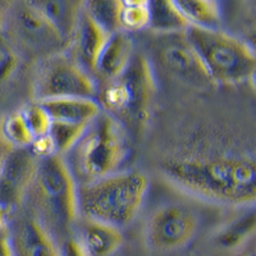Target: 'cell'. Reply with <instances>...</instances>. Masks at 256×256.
Masks as SVG:
<instances>
[{
	"label": "cell",
	"instance_id": "cell-32",
	"mask_svg": "<svg viewBox=\"0 0 256 256\" xmlns=\"http://www.w3.org/2000/svg\"><path fill=\"white\" fill-rule=\"evenodd\" d=\"M8 6H9V2H6V0H0V31H2V26H3V20H4V14H6Z\"/></svg>",
	"mask_w": 256,
	"mask_h": 256
},
{
	"label": "cell",
	"instance_id": "cell-9",
	"mask_svg": "<svg viewBox=\"0 0 256 256\" xmlns=\"http://www.w3.org/2000/svg\"><path fill=\"white\" fill-rule=\"evenodd\" d=\"M198 216L182 204L158 208L146 223V242L152 250L169 252L186 248L198 230Z\"/></svg>",
	"mask_w": 256,
	"mask_h": 256
},
{
	"label": "cell",
	"instance_id": "cell-16",
	"mask_svg": "<svg viewBox=\"0 0 256 256\" xmlns=\"http://www.w3.org/2000/svg\"><path fill=\"white\" fill-rule=\"evenodd\" d=\"M45 109L52 120L88 124L102 113V106L95 99L62 98L36 102Z\"/></svg>",
	"mask_w": 256,
	"mask_h": 256
},
{
	"label": "cell",
	"instance_id": "cell-30",
	"mask_svg": "<svg viewBox=\"0 0 256 256\" xmlns=\"http://www.w3.org/2000/svg\"><path fill=\"white\" fill-rule=\"evenodd\" d=\"M0 256H13L10 246H9L8 237H6V232L0 236Z\"/></svg>",
	"mask_w": 256,
	"mask_h": 256
},
{
	"label": "cell",
	"instance_id": "cell-28",
	"mask_svg": "<svg viewBox=\"0 0 256 256\" xmlns=\"http://www.w3.org/2000/svg\"><path fill=\"white\" fill-rule=\"evenodd\" d=\"M59 255L60 256H88L84 252L82 244L77 240V237H67L63 240L60 248H59Z\"/></svg>",
	"mask_w": 256,
	"mask_h": 256
},
{
	"label": "cell",
	"instance_id": "cell-17",
	"mask_svg": "<svg viewBox=\"0 0 256 256\" xmlns=\"http://www.w3.org/2000/svg\"><path fill=\"white\" fill-rule=\"evenodd\" d=\"M40 12L49 20L50 24L56 27L62 38L68 42L76 30L77 20L81 12L84 2L76 0H34Z\"/></svg>",
	"mask_w": 256,
	"mask_h": 256
},
{
	"label": "cell",
	"instance_id": "cell-24",
	"mask_svg": "<svg viewBox=\"0 0 256 256\" xmlns=\"http://www.w3.org/2000/svg\"><path fill=\"white\" fill-rule=\"evenodd\" d=\"M84 6L96 24L102 26L109 35L120 31L118 12L120 0H94L84 2Z\"/></svg>",
	"mask_w": 256,
	"mask_h": 256
},
{
	"label": "cell",
	"instance_id": "cell-23",
	"mask_svg": "<svg viewBox=\"0 0 256 256\" xmlns=\"http://www.w3.org/2000/svg\"><path fill=\"white\" fill-rule=\"evenodd\" d=\"M120 28L123 32H137L148 28V6L146 0H120Z\"/></svg>",
	"mask_w": 256,
	"mask_h": 256
},
{
	"label": "cell",
	"instance_id": "cell-4",
	"mask_svg": "<svg viewBox=\"0 0 256 256\" xmlns=\"http://www.w3.org/2000/svg\"><path fill=\"white\" fill-rule=\"evenodd\" d=\"M128 154L127 131L118 120L102 110L88 123L66 162L77 186H82L118 172Z\"/></svg>",
	"mask_w": 256,
	"mask_h": 256
},
{
	"label": "cell",
	"instance_id": "cell-33",
	"mask_svg": "<svg viewBox=\"0 0 256 256\" xmlns=\"http://www.w3.org/2000/svg\"><path fill=\"white\" fill-rule=\"evenodd\" d=\"M240 256H255V251L251 248V250H248V251H244V252H242Z\"/></svg>",
	"mask_w": 256,
	"mask_h": 256
},
{
	"label": "cell",
	"instance_id": "cell-19",
	"mask_svg": "<svg viewBox=\"0 0 256 256\" xmlns=\"http://www.w3.org/2000/svg\"><path fill=\"white\" fill-rule=\"evenodd\" d=\"M256 212L250 208L242 216L232 219L216 232V242L224 250H234L244 246L255 233Z\"/></svg>",
	"mask_w": 256,
	"mask_h": 256
},
{
	"label": "cell",
	"instance_id": "cell-18",
	"mask_svg": "<svg viewBox=\"0 0 256 256\" xmlns=\"http://www.w3.org/2000/svg\"><path fill=\"white\" fill-rule=\"evenodd\" d=\"M148 24L155 35L184 34L190 27L188 22L178 9L176 2L170 0H152L148 2Z\"/></svg>",
	"mask_w": 256,
	"mask_h": 256
},
{
	"label": "cell",
	"instance_id": "cell-31",
	"mask_svg": "<svg viewBox=\"0 0 256 256\" xmlns=\"http://www.w3.org/2000/svg\"><path fill=\"white\" fill-rule=\"evenodd\" d=\"M10 146L4 141V138L0 136V170H2V166H3L4 162H6V158L8 155V152H10Z\"/></svg>",
	"mask_w": 256,
	"mask_h": 256
},
{
	"label": "cell",
	"instance_id": "cell-3",
	"mask_svg": "<svg viewBox=\"0 0 256 256\" xmlns=\"http://www.w3.org/2000/svg\"><path fill=\"white\" fill-rule=\"evenodd\" d=\"M148 190V180L140 170H126L78 186V216L124 228L134 220Z\"/></svg>",
	"mask_w": 256,
	"mask_h": 256
},
{
	"label": "cell",
	"instance_id": "cell-14",
	"mask_svg": "<svg viewBox=\"0 0 256 256\" xmlns=\"http://www.w3.org/2000/svg\"><path fill=\"white\" fill-rule=\"evenodd\" d=\"M134 42L127 32L118 31L112 34L105 42L94 74L104 80L105 84L113 81L128 67L134 56Z\"/></svg>",
	"mask_w": 256,
	"mask_h": 256
},
{
	"label": "cell",
	"instance_id": "cell-25",
	"mask_svg": "<svg viewBox=\"0 0 256 256\" xmlns=\"http://www.w3.org/2000/svg\"><path fill=\"white\" fill-rule=\"evenodd\" d=\"M20 112H22V116H24L34 138L46 136L50 130L52 120L38 102H31L20 109Z\"/></svg>",
	"mask_w": 256,
	"mask_h": 256
},
{
	"label": "cell",
	"instance_id": "cell-29",
	"mask_svg": "<svg viewBox=\"0 0 256 256\" xmlns=\"http://www.w3.org/2000/svg\"><path fill=\"white\" fill-rule=\"evenodd\" d=\"M9 210L4 208L3 205H0V236L6 232V227H8L9 222Z\"/></svg>",
	"mask_w": 256,
	"mask_h": 256
},
{
	"label": "cell",
	"instance_id": "cell-21",
	"mask_svg": "<svg viewBox=\"0 0 256 256\" xmlns=\"http://www.w3.org/2000/svg\"><path fill=\"white\" fill-rule=\"evenodd\" d=\"M0 136L12 148H28L35 140L20 110L6 114L0 120Z\"/></svg>",
	"mask_w": 256,
	"mask_h": 256
},
{
	"label": "cell",
	"instance_id": "cell-7",
	"mask_svg": "<svg viewBox=\"0 0 256 256\" xmlns=\"http://www.w3.org/2000/svg\"><path fill=\"white\" fill-rule=\"evenodd\" d=\"M0 36L20 56L44 59L68 49L67 41L32 2H9Z\"/></svg>",
	"mask_w": 256,
	"mask_h": 256
},
{
	"label": "cell",
	"instance_id": "cell-8",
	"mask_svg": "<svg viewBox=\"0 0 256 256\" xmlns=\"http://www.w3.org/2000/svg\"><path fill=\"white\" fill-rule=\"evenodd\" d=\"M34 84L36 102L62 98L96 96V82L66 52H58L41 59Z\"/></svg>",
	"mask_w": 256,
	"mask_h": 256
},
{
	"label": "cell",
	"instance_id": "cell-12",
	"mask_svg": "<svg viewBox=\"0 0 256 256\" xmlns=\"http://www.w3.org/2000/svg\"><path fill=\"white\" fill-rule=\"evenodd\" d=\"M6 237L13 256H60L56 240L34 216L8 222Z\"/></svg>",
	"mask_w": 256,
	"mask_h": 256
},
{
	"label": "cell",
	"instance_id": "cell-2",
	"mask_svg": "<svg viewBox=\"0 0 256 256\" xmlns=\"http://www.w3.org/2000/svg\"><path fill=\"white\" fill-rule=\"evenodd\" d=\"M78 186L60 155L38 159L30 191L35 218L56 237H70L78 218ZM56 240V238H54Z\"/></svg>",
	"mask_w": 256,
	"mask_h": 256
},
{
	"label": "cell",
	"instance_id": "cell-1",
	"mask_svg": "<svg viewBox=\"0 0 256 256\" xmlns=\"http://www.w3.org/2000/svg\"><path fill=\"white\" fill-rule=\"evenodd\" d=\"M164 177L182 191L205 201L232 206H254L255 160L246 155L178 158L162 164Z\"/></svg>",
	"mask_w": 256,
	"mask_h": 256
},
{
	"label": "cell",
	"instance_id": "cell-20",
	"mask_svg": "<svg viewBox=\"0 0 256 256\" xmlns=\"http://www.w3.org/2000/svg\"><path fill=\"white\" fill-rule=\"evenodd\" d=\"M176 4L190 26L205 30H220L222 9L218 2L177 0Z\"/></svg>",
	"mask_w": 256,
	"mask_h": 256
},
{
	"label": "cell",
	"instance_id": "cell-26",
	"mask_svg": "<svg viewBox=\"0 0 256 256\" xmlns=\"http://www.w3.org/2000/svg\"><path fill=\"white\" fill-rule=\"evenodd\" d=\"M20 63V54L0 36V88L14 78Z\"/></svg>",
	"mask_w": 256,
	"mask_h": 256
},
{
	"label": "cell",
	"instance_id": "cell-13",
	"mask_svg": "<svg viewBox=\"0 0 256 256\" xmlns=\"http://www.w3.org/2000/svg\"><path fill=\"white\" fill-rule=\"evenodd\" d=\"M109 36L110 35L108 32L96 24L86 8L82 6L76 30L68 49L72 46V59L88 74L95 70L96 62Z\"/></svg>",
	"mask_w": 256,
	"mask_h": 256
},
{
	"label": "cell",
	"instance_id": "cell-27",
	"mask_svg": "<svg viewBox=\"0 0 256 256\" xmlns=\"http://www.w3.org/2000/svg\"><path fill=\"white\" fill-rule=\"evenodd\" d=\"M28 148L38 159H44V158L52 156V155H56L52 140H50V137L48 134L35 138Z\"/></svg>",
	"mask_w": 256,
	"mask_h": 256
},
{
	"label": "cell",
	"instance_id": "cell-15",
	"mask_svg": "<svg viewBox=\"0 0 256 256\" xmlns=\"http://www.w3.org/2000/svg\"><path fill=\"white\" fill-rule=\"evenodd\" d=\"M77 240L88 256H112L123 244L120 230L88 219H84Z\"/></svg>",
	"mask_w": 256,
	"mask_h": 256
},
{
	"label": "cell",
	"instance_id": "cell-10",
	"mask_svg": "<svg viewBox=\"0 0 256 256\" xmlns=\"http://www.w3.org/2000/svg\"><path fill=\"white\" fill-rule=\"evenodd\" d=\"M154 49L162 67L176 77L198 86L212 84L195 49L187 40L186 32L156 35Z\"/></svg>",
	"mask_w": 256,
	"mask_h": 256
},
{
	"label": "cell",
	"instance_id": "cell-5",
	"mask_svg": "<svg viewBox=\"0 0 256 256\" xmlns=\"http://www.w3.org/2000/svg\"><path fill=\"white\" fill-rule=\"evenodd\" d=\"M154 96L152 64L144 54L137 52L123 73L105 84L99 104L126 131L140 134L150 120Z\"/></svg>",
	"mask_w": 256,
	"mask_h": 256
},
{
	"label": "cell",
	"instance_id": "cell-22",
	"mask_svg": "<svg viewBox=\"0 0 256 256\" xmlns=\"http://www.w3.org/2000/svg\"><path fill=\"white\" fill-rule=\"evenodd\" d=\"M88 124L52 120L48 136L52 140L54 150H56V154L60 155V156L68 154L72 150L73 146L78 142V140L81 138L82 134H84Z\"/></svg>",
	"mask_w": 256,
	"mask_h": 256
},
{
	"label": "cell",
	"instance_id": "cell-6",
	"mask_svg": "<svg viewBox=\"0 0 256 256\" xmlns=\"http://www.w3.org/2000/svg\"><path fill=\"white\" fill-rule=\"evenodd\" d=\"M186 38L195 49L212 84H252L256 56L252 48L223 30L190 26Z\"/></svg>",
	"mask_w": 256,
	"mask_h": 256
},
{
	"label": "cell",
	"instance_id": "cell-11",
	"mask_svg": "<svg viewBox=\"0 0 256 256\" xmlns=\"http://www.w3.org/2000/svg\"><path fill=\"white\" fill-rule=\"evenodd\" d=\"M38 159L30 148H10L0 170V205L12 212L20 208L35 178Z\"/></svg>",
	"mask_w": 256,
	"mask_h": 256
}]
</instances>
